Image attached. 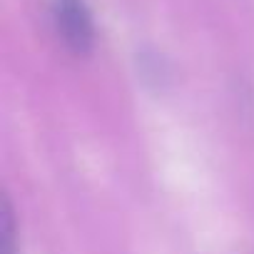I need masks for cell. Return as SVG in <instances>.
Returning <instances> with one entry per match:
<instances>
[{"label": "cell", "instance_id": "cell-1", "mask_svg": "<svg viewBox=\"0 0 254 254\" xmlns=\"http://www.w3.org/2000/svg\"><path fill=\"white\" fill-rule=\"evenodd\" d=\"M58 35L75 55H87L95 45V25L85 0H53Z\"/></svg>", "mask_w": 254, "mask_h": 254}, {"label": "cell", "instance_id": "cell-2", "mask_svg": "<svg viewBox=\"0 0 254 254\" xmlns=\"http://www.w3.org/2000/svg\"><path fill=\"white\" fill-rule=\"evenodd\" d=\"M18 227L8 199L0 204V254H18Z\"/></svg>", "mask_w": 254, "mask_h": 254}]
</instances>
